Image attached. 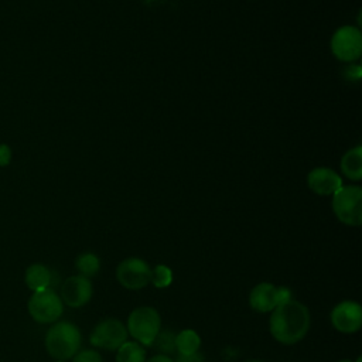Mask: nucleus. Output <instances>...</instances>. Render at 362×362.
<instances>
[{"mask_svg": "<svg viewBox=\"0 0 362 362\" xmlns=\"http://www.w3.org/2000/svg\"><path fill=\"white\" fill-rule=\"evenodd\" d=\"M335 216L345 225L359 226L362 223V189L358 185L341 187L332 195Z\"/></svg>", "mask_w": 362, "mask_h": 362, "instance_id": "4", "label": "nucleus"}, {"mask_svg": "<svg viewBox=\"0 0 362 362\" xmlns=\"http://www.w3.org/2000/svg\"><path fill=\"white\" fill-rule=\"evenodd\" d=\"M160 314L153 307H137L130 313L127 318V329L140 345H153L156 337L160 332Z\"/></svg>", "mask_w": 362, "mask_h": 362, "instance_id": "3", "label": "nucleus"}, {"mask_svg": "<svg viewBox=\"0 0 362 362\" xmlns=\"http://www.w3.org/2000/svg\"><path fill=\"white\" fill-rule=\"evenodd\" d=\"M201 345V338L194 329H182L175 335V349L180 355H191L198 352Z\"/></svg>", "mask_w": 362, "mask_h": 362, "instance_id": "16", "label": "nucleus"}, {"mask_svg": "<svg viewBox=\"0 0 362 362\" xmlns=\"http://www.w3.org/2000/svg\"><path fill=\"white\" fill-rule=\"evenodd\" d=\"M332 54L344 62L356 61L362 51V35L356 27H339L331 38Z\"/></svg>", "mask_w": 362, "mask_h": 362, "instance_id": "6", "label": "nucleus"}, {"mask_svg": "<svg viewBox=\"0 0 362 362\" xmlns=\"http://www.w3.org/2000/svg\"><path fill=\"white\" fill-rule=\"evenodd\" d=\"M92 283L89 279L78 274V276H71L68 277L61 287V300L72 307L78 308L85 305L90 298H92Z\"/></svg>", "mask_w": 362, "mask_h": 362, "instance_id": "10", "label": "nucleus"}, {"mask_svg": "<svg viewBox=\"0 0 362 362\" xmlns=\"http://www.w3.org/2000/svg\"><path fill=\"white\" fill-rule=\"evenodd\" d=\"M72 362H102V356L98 351L92 349H85L81 352H76L74 355Z\"/></svg>", "mask_w": 362, "mask_h": 362, "instance_id": "20", "label": "nucleus"}, {"mask_svg": "<svg viewBox=\"0 0 362 362\" xmlns=\"http://www.w3.org/2000/svg\"><path fill=\"white\" fill-rule=\"evenodd\" d=\"M150 281L158 287V288H164L168 287L173 281V272L170 267H167L165 264H158L154 267V270H151V279Z\"/></svg>", "mask_w": 362, "mask_h": 362, "instance_id": "18", "label": "nucleus"}, {"mask_svg": "<svg viewBox=\"0 0 362 362\" xmlns=\"http://www.w3.org/2000/svg\"><path fill=\"white\" fill-rule=\"evenodd\" d=\"M307 184L318 195H334L342 187V180L334 170L317 167L308 173Z\"/></svg>", "mask_w": 362, "mask_h": 362, "instance_id": "11", "label": "nucleus"}, {"mask_svg": "<svg viewBox=\"0 0 362 362\" xmlns=\"http://www.w3.org/2000/svg\"><path fill=\"white\" fill-rule=\"evenodd\" d=\"M341 168H342V173L354 181H358L362 178V147L361 146H356L344 154L341 160Z\"/></svg>", "mask_w": 362, "mask_h": 362, "instance_id": "14", "label": "nucleus"}, {"mask_svg": "<svg viewBox=\"0 0 362 362\" xmlns=\"http://www.w3.org/2000/svg\"><path fill=\"white\" fill-rule=\"evenodd\" d=\"M338 362H352V361H348V359H342V361H338Z\"/></svg>", "mask_w": 362, "mask_h": 362, "instance_id": "24", "label": "nucleus"}, {"mask_svg": "<svg viewBox=\"0 0 362 362\" xmlns=\"http://www.w3.org/2000/svg\"><path fill=\"white\" fill-rule=\"evenodd\" d=\"M177 362H204V358L201 354L194 352L191 355H180Z\"/></svg>", "mask_w": 362, "mask_h": 362, "instance_id": "22", "label": "nucleus"}, {"mask_svg": "<svg viewBox=\"0 0 362 362\" xmlns=\"http://www.w3.org/2000/svg\"><path fill=\"white\" fill-rule=\"evenodd\" d=\"M30 315L40 324H49L57 321L62 311V300L52 288L34 291L28 300Z\"/></svg>", "mask_w": 362, "mask_h": 362, "instance_id": "5", "label": "nucleus"}, {"mask_svg": "<svg viewBox=\"0 0 362 362\" xmlns=\"http://www.w3.org/2000/svg\"><path fill=\"white\" fill-rule=\"evenodd\" d=\"M11 161V148L7 144H0V167H7Z\"/></svg>", "mask_w": 362, "mask_h": 362, "instance_id": "21", "label": "nucleus"}, {"mask_svg": "<svg viewBox=\"0 0 362 362\" xmlns=\"http://www.w3.org/2000/svg\"><path fill=\"white\" fill-rule=\"evenodd\" d=\"M269 324L276 341L291 345L305 337L310 328V311L304 304L291 298L273 310Z\"/></svg>", "mask_w": 362, "mask_h": 362, "instance_id": "1", "label": "nucleus"}, {"mask_svg": "<svg viewBox=\"0 0 362 362\" xmlns=\"http://www.w3.org/2000/svg\"><path fill=\"white\" fill-rule=\"evenodd\" d=\"M51 280H52L51 272L44 264L35 263V264H31L25 270V284L33 291H40V290L48 288L51 284Z\"/></svg>", "mask_w": 362, "mask_h": 362, "instance_id": "13", "label": "nucleus"}, {"mask_svg": "<svg viewBox=\"0 0 362 362\" xmlns=\"http://www.w3.org/2000/svg\"><path fill=\"white\" fill-rule=\"evenodd\" d=\"M116 351V362H146V351L136 341H126Z\"/></svg>", "mask_w": 362, "mask_h": 362, "instance_id": "15", "label": "nucleus"}, {"mask_svg": "<svg viewBox=\"0 0 362 362\" xmlns=\"http://www.w3.org/2000/svg\"><path fill=\"white\" fill-rule=\"evenodd\" d=\"M250 307L259 313L273 311L279 305L277 287L270 283H260L249 294Z\"/></svg>", "mask_w": 362, "mask_h": 362, "instance_id": "12", "label": "nucleus"}, {"mask_svg": "<svg viewBox=\"0 0 362 362\" xmlns=\"http://www.w3.org/2000/svg\"><path fill=\"white\" fill-rule=\"evenodd\" d=\"M81 332L76 325L68 321L54 324L45 335V348L48 354L58 361L74 358L81 346Z\"/></svg>", "mask_w": 362, "mask_h": 362, "instance_id": "2", "label": "nucleus"}, {"mask_svg": "<svg viewBox=\"0 0 362 362\" xmlns=\"http://www.w3.org/2000/svg\"><path fill=\"white\" fill-rule=\"evenodd\" d=\"M75 266L79 270L81 276L89 279L99 272L100 263H99V259L93 253H82L76 257Z\"/></svg>", "mask_w": 362, "mask_h": 362, "instance_id": "17", "label": "nucleus"}, {"mask_svg": "<svg viewBox=\"0 0 362 362\" xmlns=\"http://www.w3.org/2000/svg\"><path fill=\"white\" fill-rule=\"evenodd\" d=\"M127 339V328L116 318L100 321L90 334V344L96 348L116 351Z\"/></svg>", "mask_w": 362, "mask_h": 362, "instance_id": "7", "label": "nucleus"}, {"mask_svg": "<svg viewBox=\"0 0 362 362\" xmlns=\"http://www.w3.org/2000/svg\"><path fill=\"white\" fill-rule=\"evenodd\" d=\"M146 362H174L170 356L161 354V355H156V356H151L150 359H147Z\"/></svg>", "mask_w": 362, "mask_h": 362, "instance_id": "23", "label": "nucleus"}, {"mask_svg": "<svg viewBox=\"0 0 362 362\" xmlns=\"http://www.w3.org/2000/svg\"><path fill=\"white\" fill-rule=\"evenodd\" d=\"M154 342L157 348L164 352V355L175 349V335L173 332H158Z\"/></svg>", "mask_w": 362, "mask_h": 362, "instance_id": "19", "label": "nucleus"}, {"mask_svg": "<svg viewBox=\"0 0 362 362\" xmlns=\"http://www.w3.org/2000/svg\"><path fill=\"white\" fill-rule=\"evenodd\" d=\"M119 283L129 290H139L146 287L151 279V269L139 257H129L119 263L116 269Z\"/></svg>", "mask_w": 362, "mask_h": 362, "instance_id": "8", "label": "nucleus"}, {"mask_svg": "<svg viewBox=\"0 0 362 362\" xmlns=\"http://www.w3.org/2000/svg\"><path fill=\"white\" fill-rule=\"evenodd\" d=\"M331 322L339 332H356L362 325V307L356 301H342L331 311Z\"/></svg>", "mask_w": 362, "mask_h": 362, "instance_id": "9", "label": "nucleus"}, {"mask_svg": "<svg viewBox=\"0 0 362 362\" xmlns=\"http://www.w3.org/2000/svg\"><path fill=\"white\" fill-rule=\"evenodd\" d=\"M246 362H260V361H256V359H250V361H246Z\"/></svg>", "mask_w": 362, "mask_h": 362, "instance_id": "25", "label": "nucleus"}]
</instances>
